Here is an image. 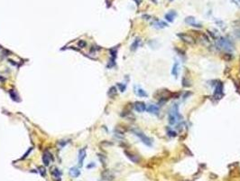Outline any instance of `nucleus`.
<instances>
[{
	"label": "nucleus",
	"mask_w": 240,
	"mask_h": 181,
	"mask_svg": "<svg viewBox=\"0 0 240 181\" xmlns=\"http://www.w3.org/2000/svg\"><path fill=\"white\" fill-rule=\"evenodd\" d=\"M176 15H177L176 12L174 11V10H172V11H170L168 14H166L165 15V19L167 20L168 22H172L174 18H175Z\"/></svg>",
	"instance_id": "12"
},
{
	"label": "nucleus",
	"mask_w": 240,
	"mask_h": 181,
	"mask_svg": "<svg viewBox=\"0 0 240 181\" xmlns=\"http://www.w3.org/2000/svg\"><path fill=\"white\" fill-rule=\"evenodd\" d=\"M182 86H184V87H190V86H192V83H190V81L189 80V79L187 78L186 76H184L183 78H182Z\"/></svg>",
	"instance_id": "18"
},
{
	"label": "nucleus",
	"mask_w": 240,
	"mask_h": 181,
	"mask_svg": "<svg viewBox=\"0 0 240 181\" xmlns=\"http://www.w3.org/2000/svg\"><path fill=\"white\" fill-rule=\"evenodd\" d=\"M148 112L150 113H154V114H158L159 113V107L156 106V105L154 104H149L147 107H146V110Z\"/></svg>",
	"instance_id": "11"
},
{
	"label": "nucleus",
	"mask_w": 240,
	"mask_h": 181,
	"mask_svg": "<svg viewBox=\"0 0 240 181\" xmlns=\"http://www.w3.org/2000/svg\"><path fill=\"white\" fill-rule=\"evenodd\" d=\"M223 96V84L221 82H217L216 89L214 91V97H216V99H220Z\"/></svg>",
	"instance_id": "5"
},
{
	"label": "nucleus",
	"mask_w": 240,
	"mask_h": 181,
	"mask_svg": "<svg viewBox=\"0 0 240 181\" xmlns=\"http://www.w3.org/2000/svg\"><path fill=\"white\" fill-rule=\"evenodd\" d=\"M238 1H239V2H240V0H238Z\"/></svg>",
	"instance_id": "29"
},
{
	"label": "nucleus",
	"mask_w": 240,
	"mask_h": 181,
	"mask_svg": "<svg viewBox=\"0 0 240 181\" xmlns=\"http://www.w3.org/2000/svg\"><path fill=\"white\" fill-rule=\"evenodd\" d=\"M139 44H140V39H138L137 38V39H135V42L131 44V50L135 51L138 47H139Z\"/></svg>",
	"instance_id": "21"
},
{
	"label": "nucleus",
	"mask_w": 240,
	"mask_h": 181,
	"mask_svg": "<svg viewBox=\"0 0 240 181\" xmlns=\"http://www.w3.org/2000/svg\"><path fill=\"white\" fill-rule=\"evenodd\" d=\"M102 178L107 181H111L115 178V176H114V174L110 170H105L102 173Z\"/></svg>",
	"instance_id": "9"
},
{
	"label": "nucleus",
	"mask_w": 240,
	"mask_h": 181,
	"mask_svg": "<svg viewBox=\"0 0 240 181\" xmlns=\"http://www.w3.org/2000/svg\"><path fill=\"white\" fill-rule=\"evenodd\" d=\"M154 25L157 26L158 28H163V27H166V26H167V24L164 23V22H162V21H159V20H157L155 23H154Z\"/></svg>",
	"instance_id": "20"
},
{
	"label": "nucleus",
	"mask_w": 240,
	"mask_h": 181,
	"mask_svg": "<svg viewBox=\"0 0 240 181\" xmlns=\"http://www.w3.org/2000/svg\"><path fill=\"white\" fill-rule=\"evenodd\" d=\"M124 153H125L126 156H127L132 162H134V163H138V162L140 161L139 156L134 154L133 152H130V151H128V150H125V151H124Z\"/></svg>",
	"instance_id": "7"
},
{
	"label": "nucleus",
	"mask_w": 240,
	"mask_h": 181,
	"mask_svg": "<svg viewBox=\"0 0 240 181\" xmlns=\"http://www.w3.org/2000/svg\"><path fill=\"white\" fill-rule=\"evenodd\" d=\"M87 45V43L84 41V40H80V41L78 42V46L80 48H85Z\"/></svg>",
	"instance_id": "23"
},
{
	"label": "nucleus",
	"mask_w": 240,
	"mask_h": 181,
	"mask_svg": "<svg viewBox=\"0 0 240 181\" xmlns=\"http://www.w3.org/2000/svg\"><path fill=\"white\" fill-rule=\"evenodd\" d=\"M117 87L119 88V91L121 92H124L126 91V85L125 84H121V83H117Z\"/></svg>",
	"instance_id": "24"
},
{
	"label": "nucleus",
	"mask_w": 240,
	"mask_h": 181,
	"mask_svg": "<svg viewBox=\"0 0 240 181\" xmlns=\"http://www.w3.org/2000/svg\"><path fill=\"white\" fill-rule=\"evenodd\" d=\"M154 97L157 100H159L160 102H165L167 100H169L171 97L173 95V93L170 90L167 89H163V90H159L154 93Z\"/></svg>",
	"instance_id": "1"
},
{
	"label": "nucleus",
	"mask_w": 240,
	"mask_h": 181,
	"mask_svg": "<svg viewBox=\"0 0 240 181\" xmlns=\"http://www.w3.org/2000/svg\"><path fill=\"white\" fill-rule=\"evenodd\" d=\"M177 35H178V37L180 38L182 42H184L185 44H187L193 45V44L196 43V40H195L194 37H193L192 35H190V34H185V33H180L177 34Z\"/></svg>",
	"instance_id": "4"
},
{
	"label": "nucleus",
	"mask_w": 240,
	"mask_h": 181,
	"mask_svg": "<svg viewBox=\"0 0 240 181\" xmlns=\"http://www.w3.org/2000/svg\"><path fill=\"white\" fill-rule=\"evenodd\" d=\"M132 131L134 132V134H135V136H137V137L141 139V141L143 142L144 144H145L146 146H149V147L152 146V139H150V138H148L143 131H141L138 129H133Z\"/></svg>",
	"instance_id": "2"
},
{
	"label": "nucleus",
	"mask_w": 240,
	"mask_h": 181,
	"mask_svg": "<svg viewBox=\"0 0 240 181\" xmlns=\"http://www.w3.org/2000/svg\"><path fill=\"white\" fill-rule=\"evenodd\" d=\"M172 74L174 77H177L179 74V64L178 63H175L173 64V67H172Z\"/></svg>",
	"instance_id": "16"
},
{
	"label": "nucleus",
	"mask_w": 240,
	"mask_h": 181,
	"mask_svg": "<svg viewBox=\"0 0 240 181\" xmlns=\"http://www.w3.org/2000/svg\"><path fill=\"white\" fill-rule=\"evenodd\" d=\"M39 172H40V174L42 175V177H45V175H46V171H45V168H42V167H40L39 168Z\"/></svg>",
	"instance_id": "25"
},
{
	"label": "nucleus",
	"mask_w": 240,
	"mask_h": 181,
	"mask_svg": "<svg viewBox=\"0 0 240 181\" xmlns=\"http://www.w3.org/2000/svg\"><path fill=\"white\" fill-rule=\"evenodd\" d=\"M9 93H10V95H11V97H12V99H13V100H15V101H19V100L17 99V98H18V95L15 92V91H14V90H11V91H10Z\"/></svg>",
	"instance_id": "22"
},
{
	"label": "nucleus",
	"mask_w": 240,
	"mask_h": 181,
	"mask_svg": "<svg viewBox=\"0 0 240 181\" xmlns=\"http://www.w3.org/2000/svg\"><path fill=\"white\" fill-rule=\"evenodd\" d=\"M117 90L115 86L110 87L108 91H107V95H108L110 98H115V97L117 96Z\"/></svg>",
	"instance_id": "14"
},
{
	"label": "nucleus",
	"mask_w": 240,
	"mask_h": 181,
	"mask_svg": "<svg viewBox=\"0 0 240 181\" xmlns=\"http://www.w3.org/2000/svg\"><path fill=\"white\" fill-rule=\"evenodd\" d=\"M91 167H95V164H93V163H92V164L89 165V166H88V168H91Z\"/></svg>",
	"instance_id": "28"
},
{
	"label": "nucleus",
	"mask_w": 240,
	"mask_h": 181,
	"mask_svg": "<svg viewBox=\"0 0 240 181\" xmlns=\"http://www.w3.org/2000/svg\"><path fill=\"white\" fill-rule=\"evenodd\" d=\"M185 23H186L187 25H190V26H193V27L200 28L201 26H202V25H200V24L197 23L195 17H188L185 18Z\"/></svg>",
	"instance_id": "6"
},
{
	"label": "nucleus",
	"mask_w": 240,
	"mask_h": 181,
	"mask_svg": "<svg viewBox=\"0 0 240 181\" xmlns=\"http://www.w3.org/2000/svg\"><path fill=\"white\" fill-rule=\"evenodd\" d=\"M70 176L73 177V178H78V177L80 175V171L78 168L73 167V168H72L70 169Z\"/></svg>",
	"instance_id": "13"
},
{
	"label": "nucleus",
	"mask_w": 240,
	"mask_h": 181,
	"mask_svg": "<svg viewBox=\"0 0 240 181\" xmlns=\"http://www.w3.org/2000/svg\"><path fill=\"white\" fill-rule=\"evenodd\" d=\"M50 158H51V154H49L48 152L42 155V162H43L44 166H49L50 165Z\"/></svg>",
	"instance_id": "15"
},
{
	"label": "nucleus",
	"mask_w": 240,
	"mask_h": 181,
	"mask_svg": "<svg viewBox=\"0 0 240 181\" xmlns=\"http://www.w3.org/2000/svg\"><path fill=\"white\" fill-rule=\"evenodd\" d=\"M52 176H53V178H60L61 175H62V172H61L57 168H52Z\"/></svg>",
	"instance_id": "17"
},
{
	"label": "nucleus",
	"mask_w": 240,
	"mask_h": 181,
	"mask_svg": "<svg viewBox=\"0 0 240 181\" xmlns=\"http://www.w3.org/2000/svg\"><path fill=\"white\" fill-rule=\"evenodd\" d=\"M234 34L236 35V37L237 38V39H239L240 40V29H238V30H236L235 31V33H234Z\"/></svg>",
	"instance_id": "26"
},
{
	"label": "nucleus",
	"mask_w": 240,
	"mask_h": 181,
	"mask_svg": "<svg viewBox=\"0 0 240 181\" xmlns=\"http://www.w3.org/2000/svg\"><path fill=\"white\" fill-rule=\"evenodd\" d=\"M85 158H86V149L85 148H81V149H80V151H79V156H78V160L80 167L83 165V161H84Z\"/></svg>",
	"instance_id": "10"
},
{
	"label": "nucleus",
	"mask_w": 240,
	"mask_h": 181,
	"mask_svg": "<svg viewBox=\"0 0 240 181\" xmlns=\"http://www.w3.org/2000/svg\"><path fill=\"white\" fill-rule=\"evenodd\" d=\"M169 133H170V135L171 136H172V137H175L176 136V132H174V131H169Z\"/></svg>",
	"instance_id": "27"
},
{
	"label": "nucleus",
	"mask_w": 240,
	"mask_h": 181,
	"mask_svg": "<svg viewBox=\"0 0 240 181\" xmlns=\"http://www.w3.org/2000/svg\"><path fill=\"white\" fill-rule=\"evenodd\" d=\"M219 44L221 48H223L224 50L227 51V52H231L234 50V44L229 41L228 39L225 37H220L219 40Z\"/></svg>",
	"instance_id": "3"
},
{
	"label": "nucleus",
	"mask_w": 240,
	"mask_h": 181,
	"mask_svg": "<svg viewBox=\"0 0 240 181\" xmlns=\"http://www.w3.org/2000/svg\"><path fill=\"white\" fill-rule=\"evenodd\" d=\"M134 107H135V111H138V112H144L146 110V105L143 101H136L134 104Z\"/></svg>",
	"instance_id": "8"
},
{
	"label": "nucleus",
	"mask_w": 240,
	"mask_h": 181,
	"mask_svg": "<svg viewBox=\"0 0 240 181\" xmlns=\"http://www.w3.org/2000/svg\"><path fill=\"white\" fill-rule=\"evenodd\" d=\"M135 93L139 97H147V93H146V91H144L143 89H141V88H138L137 90L135 91Z\"/></svg>",
	"instance_id": "19"
}]
</instances>
